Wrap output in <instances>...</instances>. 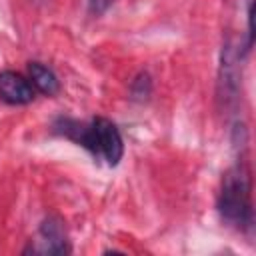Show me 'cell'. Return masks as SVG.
Returning a JSON list of instances; mask_svg holds the SVG:
<instances>
[{
	"instance_id": "obj_1",
	"label": "cell",
	"mask_w": 256,
	"mask_h": 256,
	"mask_svg": "<svg viewBox=\"0 0 256 256\" xmlns=\"http://www.w3.org/2000/svg\"><path fill=\"white\" fill-rule=\"evenodd\" d=\"M56 128L70 140L90 150L94 156L106 160V164L110 166H116L122 158V136L116 124H112L108 118H94L90 124H80L76 120L62 118L60 124H56Z\"/></svg>"
},
{
	"instance_id": "obj_2",
	"label": "cell",
	"mask_w": 256,
	"mask_h": 256,
	"mask_svg": "<svg viewBox=\"0 0 256 256\" xmlns=\"http://www.w3.org/2000/svg\"><path fill=\"white\" fill-rule=\"evenodd\" d=\"M218 210L222 218L234 226H250L252 202H250V176L242 162H236L222 178L218 194Z\"/></svg>"
},
{
	"instance_id": "obj_3",
	"label": "cell",
	"mask_w": 256,
	"mask_h": 256,
	"mask_svg": "<svg viewBox=\"0 0 256 256\" xmlns=\"http://www.w3.org/2000/svg\"><path fill=\"white\" fill-rule=\"evenodd\" d=\"M240 52L232 46L226 44L224 52H222V64H220V80H218V88H220V98H224V102H228L230 98H234L238 94V80H240Z\"/></svg>"
},
{
	"instance_id": "obj_4",
	"label": "cell",
	"mask_w": 256,
	"mask_h": 256,
	"mask_svg": "<svg viewBox=\"0 0 256 256\" xmlns=\"http://www.w3.org/2000/svg\"><path fill=\"white\" fill-rule=\"evenodd\" d=\"M38 238L40 240H36V244L32 246V252H38V254H66V252H70L62 222L58 218L44 220V224L40 226Z\"/></svg>"
},
{
	"instance_id": "obj_5",
	"label": "cell",
	"mask_w": 256,
	"mask_h": 256,
	"mask_svg": "<svg viewBox=\"0 0 256 256\" xmlns=\"http://www.w3.org/2000/svg\"><path fill=\"white\" fill-rule=\"evenodd\" d=\"M0 98L8 104H28L34 100V86L18 72H0Z\"/></svg>"
},
{
	"instance_id": "obj_6",
	"label": "cell",
	"mask_w": 256,
	"mask_h": 256,
	"mask_svg": "<svg viewBox=\"0 0 256 256\" xmlns=\"http://www.w3.org/2000/svg\"><path fill=\"white\" fill-rule=\"evenodd\" d=\"M28 76H30L32 86L36 90H40L42 94H46V96H54L60 90L56 74L50 68H46L44 64H40V62H30L28 64Z\"/></svg>"
},
{
	"instance_id": "obj_7",
	"label": "cell",
	"mask_w": 256,
	"mask_h": 256,
	"mask_svg": "<svg viewBox=\"0 0 256 256\" xmlns=\"http://www.w3.org/2000/svg\"><path fill=\"white\" fill-rule=\"evenodd\" d=\"M112 2L114 0H88V10H90V14L100 16V14H104L110 8Z\"/></svg>"
}]
</instances>
